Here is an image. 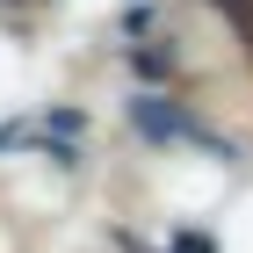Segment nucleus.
<instances>
[{"instance_id":"nucleus-1","label":"nucleus","mask_w":253,"mask_h":253,"mask_svg":"<svg viewBox=\"0 0 253 253\" xmlns=\"http://www.w3.org/2000/svg\"><path fill=\"white\" fill-rule=\"evenodd\" d=\"M130 123H137L145 137H195V123L181 116L167 94H137V101H130Z\"/></svg>"},{"instance_id":"nucleus-2","label":"nucleus","mask_w":253,"mask_h":253,"mask_svg":"<svg viewBox=\"0 0 253 253\" xmlns=\"http://www.w3.org/2000/svg\"><path fill=\"white\" fill-rule=\"evenodd\" d=\"M217 7H224V15H232V22H239V37H246V43H253V0H217Z\"/></svg>"},{"instance_id":"nucleus-3","label":"nucleus","mask_w":253,"mask_h":253,"mask_svg":"<svg viewBox=\"0 0 253 253\" xmlns=\"http://www.w3.org/2000/svg\"><path fill=\"white\" fill-rule=\"evenodd\" d=\"M167 65H174L167 51H137V73H145V80H167Z\"/></svg>"},{"instance_id":"nucleus-4","label":"nucleus","mask_w":253,"mask_h":253,"mask_svg":"<svg viewBox=\"0 0 253 253\" xmlns=\"http://www.w3.org/2000/svg\"><path fill=\"white\" fill-rule=\"evenodd\" d=\"M181 253H210V239H181Z\"/></svg>"}]
</instances>
